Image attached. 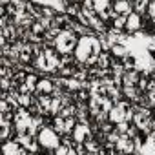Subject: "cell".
<instances>
[{
	"label": "cell",
	"instance_id": "1",
	"mask_svg": "<svg viewBox=\"0 0 155 155\" xmlns=\"http://www.w3.org/2000/svg\"><path fill=\"white\" fill-rule=\"evenodd\" d=\"M102 46L99 40V35H82L79 38V44L75 48V57L79 62L86 64V66H95L99 55L102 53Z\"/></svg>",
	"mask_w": 155,
	"mask_h": 155
},
{
	"label": "cell",
	"instance_id": "2",
	"mask_svg": "<svg viewBox=\"0 0 155 155\" xmlns=\"http://www.w3.org/2000/svg\"><path fill=\"white\" fill-rule=\"evenodd\" d=\"M113 101L106 99V97H97V95H91L90 97V113H91V120L95 122H104V120H110L108 115H110V110L113 108Z\"/></svg>",
	"mask_w": 155,
	"mask_h": 155
},
{
	"label": "cell",
	"instance_id": "3",
	"mask_svg": "<svg viewBox=\"0 0 155 155\" xmlns=\"http://www.w3.org/2000/svg\"><path fill=\"white\" fill-rule=\"evenodd\" d=\"M81 35L73 31V29H62L58 33V37L55 38V48L58 49V53H73L77 44H79Z\"/></svg>",
	"mask_w": 155,
	"mask_h": 155
},
{
	"label": "cell",
	"instance_id": "4",
	"mask_svg": "<svg viewBox=\"0 0 155 155\" xmlns=\"http://www.w3.org/2000/svg\"><path fill=\"white\" fill-rule=\"evenodd\" d=\"M133 102H126V101H119L113 104V108L110 110V115L108 119L117 124V122H122V120H131L133 119Z\"/></svg>",
	"mask_w": 155,
	"mask_h": 155
},
{
	"label": "cell",
	"instance_id": "5",
	"mask_svg": "<svg viewBox=\"0 0 155 155\" xmlns=\"http://www.w3.org/2000/svg\"><path fill=\"white\" fill-rule=\"evenodd\" d=\"M37 139H38V142H40V146H42L44 150H49V151H53V150L62 142L60 133H58L55 128H51V126H44V128L38 131Z\"/></svg>",
	"mask_w": 155,
	"mask_h": 155
},
{
	"label": "cell",
	"instance_id": "6",
	"mask_svg": "<svg viewBox=\"0 0 155 155\" xmlns=\"http://www.w3.org/2000/svg\"><path fill=\"white\" fill-rule=\"evenodd\" d=\"M79 122L77 120V115H55L53 119V128L60 133V135H66V133H71L75 124Z\"/></svg>",
	"mask_w": 155,
	"mask_h": 155
},
{
	"label": "cell",
	"instance_id": "7",
	"mask_svg": "<svg viewBox=\"0 0 155 155\" xmlns=\"http://www.w3.org/2000/svg\"><path fill=\"white\" fill-rule=\"evenodd\" d=\"M73 139L77 142H82L86 144L90 139H93V130H91V122H77L73 131H71Z\"/></svg>",
	"mask_w": 155,
	"mask_h": 155
},
{
	"label": "cell",
	"instance_id": "8",
	"mask_svg": "<svg viewBox=\"0 0 155 155\" xmlns=\"http://www.w3.org/2000/svg\"><path fill=\"white\" fill-rule=\"evenodd\" d=\"M2 153L4 155H26L28 153V150L24 148V144L20 142V140H17V139H9V140H4V144H2Z\"/></svg>",
	"mask_w": 155,
	"mask_h": 155
},
{
	"label": "cell",
	"instance_id": "9",
	"mask_svg": "<svg viewBox=\"0 0 155 155\" xmlns=\"http://www.w3.org/2000/svg\"><path fill=\"white\" fill-rule=\"evenodd\" d=\"M57 90V84H55V79L53 77H46V79H38V84H37V90H35V95H49Z\"/></svg>",
	"mask_w": 155,
	"mask_h": 155
},
{
	"label": "cell",
	"instance_id": "10",
	"mask_svg": "<svg viewBox=\"0 0 155 155\" xmlns=\"http://www.w3.org/2000/svg\"><path fill=\"white\" fill-rule=\"evenodd\" d=\"M142 26H144V22H142V15L137 13V11H131V13L128 15V18H126V31H130V33H137V31L142 29Z\"/></svg>",
	"mask_w": 155,
	"mask_h": 155
},
{
	"label": "cell",
	"instance_id": "11",
	"mask_svg": "<svg viewBox=\"0 0 155 155\" xmlns=\"http://www.w3.org/2000/svg\"><path fill=\"white\" fill-rule=\"evenodd\" d=\"M15 133L17 131L11 120H0V140H9Z\"/></svg>",
	"mask_w": 155,
	"mask_h": 155
},
{
	"label": "cell",
	"instance_id": "12",
	"mask_svg": "<svg viewBox=\"0 0 155 155\" xmlns=\"http://www.w3.org/2000/svg\"><path fill=\"white\" fill-rule=\"evenodd\" d=\"M139 81H140L139 69H126V73L122 75V86H137Z\"/></svg>",
	"mask_w": 155,
	"mask_h": 155
},
{
	"label": "cell",
	"instance_id": "13",
	"mask_svg": "<svg viewBox=\"0 0 155 155\" xmlns=\"http://www.w3.org/2000/svg\"><path fill=\"white\" fill-rule=\"evenodd\" d=\"M113 9L117 15H130L133 11V4H131V0H115L113 2Z\"/></svg>",
	"mask_w": 155,
	"mask_h": 155
},
{
	"label": "cell",
	"instance_id": "14",
	"mask_svg": "<svg viewBox=\"0 0 155 155\" xmlns=\"http://www.w3.org/2000/svg\"><path fill=\"white\" fill-rule=\"evenodd\" d=\"M140 90H139V86H122V95L130 101V102H137L139 101V97H140Z\"/></svg>",
	"mask_w": 155,
	"mask_h": 155
},
{
	"label": "cell",
	"instance_id": "15",
	"mask_svg": "<svg viewBox=\"0 0 155 155\" xmlns=\"http://www.w3.org/2000/svg\"><path fill=\"white\" fill-rule=\"evenodd\" d=\"M111 64H113V55H110L108 51H102V53L99 55L97 62H95V66H99L101 69H110Z\"/></svg>",
	"mask_w": 155,
	"mask_h": 155
},
{
	"label": "cell",
	"instance_id": "16",
	"mask_svg": "<svg viewBox=\"0 0 155 155\" xmlns=\"http://www.w3.org/2000/svg\"><path fill=\"white\" fill-rule=\"evenodd\" d=\"M110 53L113 55V58H122V57H126V55L130 53V48H128L126 44H120V42H115V44L111 46V49H110Z\"/></svg>",
	"mask_w": 155,
	"mask_h": 155
},
{
	"label": "cell",
	"instance_id": "17",
	"mask_svg": "<svg viewBox=\"0 0 155 155\" xmlns=\"http://www.w3.org/2000/svg\"><path fill=\"white\" fill-rule=\"evenodd\" d=\"M120 62L124 64V68H126V69H137V55H135V53H131V51H130L126 57H122V58H120Z\"/></svg>",
	"mask_w": 155,
	"mask_h": 155
},
{
	"label": "cell",
	"instance_id": "18",
	"mask_svg": "<svg viewBox=\"0 0 155 155\" xmlns=\"http://www.w3.org/2000/svg\"><path fill=\"white\" fill-rule=\"evenodd\" d=\"M150 2H151V0H131V4H133V11H137V13L144 15V13L148 11Z\"/></svg>",
	"mask_w": 155,
	"mask_h": 155
},
{
	"label": "cell",
	"instance_id": "19",
	"mask_svg": "<svg viewBox=\"0 0 155 155\" xmlns=\"http://www.w3.org/2000/svg\"><path fill=\"white\" fill-rule=\"evenodd\" d=\"M111 8H113L111 0H95V9H97L99 15L104 13V11H108V9H111Z\"/></svg>",
	"mask_w": 155,
	"mask_h": 155
},
{
	"label": "cell",
	"instance_id": "20",
	"mask_svg": "<svg viewBox=\"0 0 155 155\" xmlns=\"http://www.w3.org/2000/svg\"><path fill=\"white\" fill-rule=\"evenodd\" d=\"M126 15H117L115 18H113V28L115 29H119V31H122V29H126Z\"/></svg>",
	"mask_w": 155,
	"mask_h": 155
},
{
	"label": "cell",
	"instance_id": "21",
	"mask_svg": "<svg viewBox=\"0 0 155 155\" xmlns=\"http://www.w3.org/2000/svg\"><path fill=\"white\" fill-rule=\"evenodd\" d=\"M148 18H150V24H153L155 26V0H151L150 2V6H148Z\"/></svg>",
	"mask_w": 155,
	"mask_h": 155
},
{
	"label": "cell",
	"instance_id": "22",
	"mask_svg": "<svg viewBox=\"0 0 155 155\" xmlns=\"http://www.w3.org/2000/svg\"><path fill=\"white\" fill-rule=\"evenodd\" d=\"M153 75H155V68H153Z\"/></svg>",
	"mask_w": 155,
	"mask_h": 155
}]
</instances>
